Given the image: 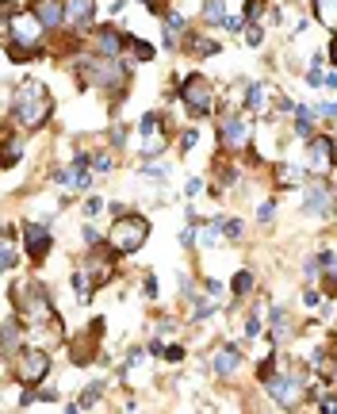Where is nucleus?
<instances>
[{
	"mask_svg": "<svg viewBox=\"0 0 337 414\" xmlns=\"http://www.w3.org/2000/svg\"><path fill=\"white\" fill-rule=\"evenodd\" d=\"M307 161L310 169H318V173H330V169L337 165V142L333 134H315L307 142Z\"/></svg>",
	"mask_w": 337,
	"mask_h": 414,
	"instance_id": "nucleus-13",
	"label": "nucleus"
},
{
	"mask_svg": "<svg viewBox=\"0 0 337 414\" xmlns=\"http://www.w3.org/2000/svg\"><path fill=\"white\" fill-rule=\"evenodd\" d=\"M211 368H215V376H234L242 368V345H219L211 357Z\"/></svg>",
	"mask_w": 337,
	"mask_h": 414,
	"instance_id": "nucleus-17",
	"label": "nucleus"
},
{
	"mask_svg": "<svg viewBox=\"0 0 337 414\" xmlns=\"http://www.w3.org/2000/svg\"><path fill=\"white\" fill-rule=\"evenodd\" d=\"M273 376H276V357H265V361L257 364V380H261V384H268Z\"/></svg>",
	"mask_w": 337,
	"mask_h": 414,
	"instance_id": "nucleus-30",
	"label": "nucleus"
},
{
	"mask_svg": "<svg viewBox=\"0 0 337 414\" xmlns=\"http://www.w3.org/2000/svg\"><path fill=\"white\" fill-rule=\"evenodd\" d=\"M318 116H330V119H337V104H318Z\"/></svg>",
	"mask_w": 337,
	"mask_h": 414,
	"instance_id": "nucleus-42",
	"label": "nucleus"
},
{
	"mask_svg": "<svg viewBox=\"0 0 337 414\" xmlns=\"http://www.w3.org/2000/svg\"><path fill=\"white\" fill-rule=\"evenodd\" d=\"M180 100H184L188 116H195V119L211 116V108H215V85H211V77L188 73V77L180 81Z\"/></svg>",
	"mask_w": 337,
	"mask_h": 414,
	"instance_id": "nucleus-7",
	"label": "nucleus"
},
{
	"mask_svg": "<svg viewBox=\"0 0 337 414\" xmlns=\"http://www.w3.org/2000/svg\"><path fill=\"white\" fill-rule=\"evenodd\" d=\"M50 31L43 27V20H39L35 12H15L4 20V54L8 62H31L43 54V43Z\"/></svg>",
	"mask_w": 337,
	"mask_h": 414,
	"instance_id": "nucleus-2",
	"label": "nucleus"
},
{
	"mask_svg": "<svg viewBox=\"0 0 337 414\" xmlns=\"http://www.w3.org/2000/svg\"><path fill=\"white\" fill-rule=\"evenodd\" d=\"M111 142H115V146H127V127H123V123L111 131Z\"/></svg>",
	"mask_w": 337,
	"mask_h": 414,
	"instance_id": "nucleus-41",
	"label": "nucleus"
},
{
	"mask_svg": "<svg viewBox=\"0 0 337 414\" xmlns=\"http://www.w3.org/2000/svg\"><path fill=\"white\" fill-rule=\"evenodd\" d=\"M100 342H104V319H92V326H85L69 342V361L77 364V368H88V364L100 357Z\"/></svg>",
	"mask_w": 337,
	"mask_h": 414,
	"instance_id": "nucleus-8",
	"label": "nucleus"
},
{
	"mask_svg": "<svg viewBox=\"0 0 337 414\" xmlns=\"http://www.w3.org/2000/svg\"><path fill=\"white\" fill-rule=\"evenodd\" d=\"M337 211V200H333V188L326 181L310 184L307 200H303V215H318V219H333Z\"/></svg>",
	"mask_w": 337,
	"mask_h": 414,
	"instance_id": "nucleus-14",
	"label": "nucleus"
},
{
	"mask_svg": "<svg viewBox=\"0 0 337 414\" xmlns=\"http://www.w3.org/2000/svg\"><path fill=\"white\" fill-rule=\"evenodd\" d=\"M330 380H333V384H337V364H333V376H330Z\"/></svg>",
	"mask_w": 337,
	"mask_h": 414,
	"instance_id": "nucleus-48",
	"label": "nucleus"
},
{
	"mask_svg": "<svg viewBox=\"0 0 337 414\" xmlns=\"http://www.w3.org/2000/svg\"><path fill=\"white\" fill-rule=\"evenodd\" d=\"M273 181L280 184V188H295V184H303V169L287 165V161H280V165L273 169Z\"/></svg>",
	"mask_w": 337,
	"mask_h": 414,
	"instance_id": "nucleus-22",
	"label": "nucleus"
},
{
	"mask_svg": "<svg viewBox=\"0 0 337 414\" xmlns=\"http://www.w3.org/2000/svg\"><path fill=\"white\" fill-rule=\"evenodd\" d=\"M326 85H330V88H337V73H326Z\"/></svg>",
	"mask_w": 337,
	"mask_h": 414,
	"instance_id": "nucleus-47",
	"label": "nucleus"
},
{
	"mask_svg": "<svg viewBox=\"0 0 337 414\" xmlns=\"http://www.w3.org/2000/svg\"><path fill=\"white\" fill-rule=\"evenodd\" d=\"M195 142H200V131H184V134H180V153H188Z\"/></svg>",
	"mask_w": 337,
	"mask_h": 414,
	"instance_id": "nucleus-36",
	"label": "nucleus"
},
{
	"mask_svg": "<svg viewBox=\"0 0 337 414\" xmlns=\"http://www.w3.org/2000/svg\"><path fill=\"white\" fill-rule=\"evenodd\" d=\"M104 204H100V200H96V196H88L85 200V215H96V211H100Z\"/></svg>",
	"mask_w": 337,
	"mask_h": 414,
	"instance_id": "nucleus-43",
	"label": "nucleus"
},
{
	"mask_svg": "<svg viewBox=\"0 0 337 414\" xmlns=\"http://www.w3.org/2000/svg\"><path fill=\"white\" fill-rule=\"evenodd\" d=\"M4 111L20 131H43L54 116V96L43 81L35 77H23L15 88H8L4 96Z\"/></svg>",
	"mask_w": 337,
	"mask_h": 414,
	"instance_id": "nucleus-1",
	"label": "nucleus"
},
{
	"mask_svg": "<svg viewBox=\"0 0 337 414\" xmlns=\"http://www.w3.org/2000/svg\"><path fill=\"white\" fill-rule=\"evenodd\" d=\"M8 299H12L15 315H20V322L27 330H62V319H57L50 296H46V288L39 280L15 284V288L8 291Z\"/></svg>",
	"mask_w": 337,
	"mask_h": 414,
	"instance_id": "nucleus-3",
	"label": "nucleus"
},
{
	"mask_svg": "<svg viewBox=\"0 0 337 414\" xmlns=\"http://www.w3.org/2000/svg\"><path fill=\"white\" fill-rule=\"evenodd\" d=\"M219 226H223V238H230V242H242V234H245L242 219H219Z\"/></svg>",
	"mask_w": 337,
	"mask_h": 414,
	"instance_id": "nucleus-28",
	"label": "nucleus"
},
{
	"mask_svg": "<svg viewBox=\"0 0 337 414\" xmlns=\"http://www.w3.org/2000/svg\"><path fill=\"white\" fill-rule=\"evenodd\" d=\"M77 81L85 88H104V92H115V88H127L130 69L123 58H104V54H88V58L77 62Z\"/></svg>",
	"mask_w": 337,
	"mask_h": 414,
	"instance_id": "nucleus-4",
	"label": "nucleus"
},
{
	"mask_svg": "<svg viewBox=\"0 0 337 414\" xmlns=\"http://www.w3.org/2000/svg\"><path fill=\"white\" fill-rule=\"evenodd\" d=\"M245 43H249V46H261V43H265V31H261L257 23H245Z\"/></svg>",
	"mask_w": 337,
	"mask_h": 414,
	"instance_id": "nucleus-34",
	"label": "nucleus"
},
{
	"mask_svg": "<svg viewBox=\"0 0 337 414\" xmlns=\"http://www.w3.org/2000/svg\"><path fill=\"white\" fill-rule=\"evenodd\" d=\"M219 150L223 153H245L249 150V123L242 116H226L219 123Z\"/></svg>",
	"mask_w": 337,
	"mask_h": 414,
	"instance_id": "nucleus-9",
	"label": "nucleus"
},
{
	"mask_svg": "<svg viewBox=\"0 0 337 414\" xmlns=\"http://www.w3.org/2000/svg\"><path fill=\"white\" fill-rule=\"evenodd\" d=\"M230 291H234V299H249L253 296V272L238 269L234 280H230Z\"/></svg>",
	"mask_w": 337,
	"mask_h": 414,
	"instance_id": "nucleus-23",
	"label": "nucleus"
},
{
	"mask_svg": "<svg viewBox=\"0 0 337 414\" xmlns=\"http://www.w3.org/2000/svg\"><path fill=\"white\" fill-rule=\"evenodd\" d=\"M20 158H23V146L15 142L12 131H4V169H15V165H20Z\"/></svg>",
	"mask_w": 337,
	"mask_h": 414,
	"instance_id": "nucleus-25",
	"label": "nucleus"
},
{
	"mask_svg": "<svg viewBox=\"0 0 337 414\" xmlns=\"http://www.w3.org/2000/svg\"><path fill=\"white\" fill-rule=\"evenodd\" d=\"M161 357H165V361H169V364L184 361V345H165V353H161Z\"/></svg>",
	"mask_w": 337,
	"mask_h": 414,
	"instance_id": "nucleus-37",
	"label": "nucleus"
},
{
	"mask_svg": "<svg viewBox=\"0 0 337 414\" xmlns=\"http://www.w3.org/2000/svg\"><path fill=\"white\" fill-rule=\"evenodd\" d=\"M203 291H207V296H219V291H223V284H219V280H203Z\"/></svg>",
	"mask_w": 337,
	"mask_h": 414,
	"instance_id": "nucleus-44",
	"label": "nucleus"
},
{
	"mask_svg": "<svg viewBox=\"0 0 337 414\" xmlns=\"http://www.w3.org/2000/svg\"><path fill=\"white\" fill-rule=\"evenodd\" d=\"M100 392H104V384H100V380H96V384H92V387H88V392H85V395H81V399H77V403H81V407H85V410H88V407H92V403H96V399H100Z\"/></svg>",
	"mask_w": 337,
	"mask_h": 414,
	"instance_id": "nucleus-33",
	"label": "nucleus"
},
{
	"mask_svg": "<svg viewBox=\"0 0 337 414\" xmlns=\"http://www.w3.org/2000/svg\"><path fill=\"white\" fill-rule=\"evenodd\" d=\"M31 12L43 20L46 31H57V27H69L65 23V0H31Z\"/></svg>",
	"mask_w": 337,
	"mask_h": 414,
	"instance_id": "nucleus-16",
	"label": "nucleus"
},
{
	"mask_svg": "<svg viewBox=\"0 0 337 414\" xmlns=\"http://www.w3.org/2000/svg\"><path fill=\"white\" fill-rule=\"evenodd\" d=\"M54 249V234L46 223H23V254L31 261H46V254Z\"/></svg>",
	"mask_w": 337,
	"mask_h": 414,
	"instance_id": "nucleus-11",
	"label": "nucleus"
},
{
	"mask_svg": "<svg viewBox=\"0 0 337 414\" xmlns=\"http://www.w3.org/2000/svg\"><path fill=\"white\" fill-rule=\"evenodd\" d=\"M295 138H315V123H310V108H299L295 111Z\"/></svg>",
	"mask_w": 337,
	"mask_h": 414,
	"instance_id": "nucleus-27",
	"label": "nucleus"
},
{
	"mask_svg": "<svg viewBox=\"0 0 337 414\" xmlns=\"http://www.w3.org/2000/svg\"><path fill=\"white\" fill-rule=\"evenodd\" d=\"M261 334V315H249V322H245V338H257Z\"/></svg>",
	"mask_w": 337,
	"mask_h": 414,
	"instance_id": "nucleus-39",
	"label": "nucleus"
},
{
	"mask_svg": "<svg viewBox=\"0 0 337 414\" xmlns=\"http://www.w3.org/2000/svg\"><path fill=\"white\" fill-rule=\"evenodd\" d=\"M203 20L223 27L226 23V0H203Z\"/></svg>",
	"mask_w": 337,
	"mask_h": 414,
	"instance_id": "nucleus-24",
	"label": "nucleus"
},
{
	"mask_svg": "<svg viewBox=\"0 0 337 414\" xmlns=\"http://www.w3.org/2000/svg\"><path fill=\"white\" fill-rule=\"evenodd\" d=\"M180 46H184V54H192V58H211V54L223 50V46L215 43V39H203V35H195V31H188Z\"/></svg>",
	"mask_w": 337,
	"mask_h": 414,
	"instance_id": "nucleus-19",
	"label": "nucleus"
},
{
	"mask_svg": "<svg viewBox=\"0 0 337 414\" xmlns=\"http://www.w3.org/2000/svg\"><path fill=\"white\" fill-rule=\"evenodd\" d=\"M130 43H135V35H119V27H96L92 35H88L92 54H104V58H119Z\"/></svg>",
	"mask_w": 337,
	"mask_h": 414,
	"instance_id": "nucleus-12",
	"label": "nucleus"
},
{
	"mask_svg": "<svg viewBox=\"0 0 337 414\" xmlns=\"http://www.w3.org/2000/svg\"><path fill=\"white\" fill-rule=\"evenodd\" d=\"M265 15V0H245V23H257Z\"/></svg>",
	"mask_w": 337,
	"mask_h": 414,
	"instance_id": "nucleus-31",
	"label": "nucleus"
},
{
	"mask_svg": "<svg viewBox=\"0 0 337 414\" xmlns=\"http://www.w3.org/2000/svg\"><path fill=\"white\" fill-rule=\"evenodd\" d=\"M0 261H4V269H8V272L15 269V261H20V254H15V246H12V242H4V257H0Z\"/></svg>",
	"mask_w": 337,
	"mask_h": 414,
	"instance_id": "nucleus-35",
	"label": "nucleus"
},
{
	"mask_svg": "<svg viewBox=\"0 0 337 414\" xmlns=\"http://www.w3.org/2000/svg\"><path fill=\"white\" fill-rule=\"evenodd\" d=\"M330 62H333V66H337V39H333V43H330Z\"/></svg>",
	"mask_w": 337,
	"mask_h": 414,
	"instance_id": "nucleus-46",
	"label": "nucleus"
},
{
	"mask_svg": "<svg viewBox=\"0 0 337 414\" xmlns=\"http://www.w3.org/2000/svg\"><path fill=\"white\" fill-rule=\"evenodd\" d=\"M150 242V219L146 215H135V211H123V215H115L111 223V234H108V246L115 249V257H135L138 249Z\"/></svg>",
	"mask_w": 337,
	"mask_h": 414,
	"instance_id": "nucleus-5",
	"label": "nucleus"
},
{
	"mask_svg": "<svg viewBox=\"0 0 337 414\" xmlns=\"http://www.w3.org/2000/svg\"><path fill=\"white\" fill-rule=\"evenodd\" d=\"M50 353L46 349H39V345H23L20 353L12 357V376L20 380V384H27V387H35V384H43L46 376H50Z\"/></svg>",
	"mask_w": 337,
	"mask_h": 414,
	"instance_id": "nucleus-6",
	"label": "nucleus"
},
{
	"mask_svg": "<svg viewBox=\"0 0 337 414\" xmlns=\"http://www.w3.org/2000/svg\"><path fill=\"white\" fill-rule=\"evenodd\" d=\"M200 192H203V181H188V192H184V196H200Z\"/></svg>",
	"mask_w": 337,
	"mask_h": 414,
	"instance_id": "nucleus-45",
	"label": "nucleus"
},
{
	"mask_svg": "<svg viewBox=\"0 0 337 414\" xmlns=\"http://www.w3.org/2000/svg\"><path fill=\"white\" fill-rule=\"evenodd\" d=\"M96 20V0H65V23L69 27H88Z\"/></svg>",
	"mask_w": 337,
	"mask_h": 414,
	"instance_id": "nucleus-18",
	"label": "nucleus"
},
{
	"mask_svg": "<svg viewBox=\"0 0 337 414\" xmlns=\"http://www.w3.org/2000/svg\"><path fill=\"white\" fill-rule=\"evenodd\" d=\"M20 326H23V322H20V315H4V361L8 364H12V357L15 353H20Z\"/></svg>",
	"mask_w": 337,
	"mask_h": 414,
	"instance_id": "nucleus-20",
	"label": "nucleus"
},
{
	"mask_svg": "<svg viewBox=\"0 0 337 414\" xmlns=\"http://www.w3.org/2000/svg\"><path fill=\"white\" fill-rule=\"evenodd\" d=\"M138 134L146 138V158H158L161 150L169 146V134H165V119L158 116V111H150V116H142V123H138Z\"/></svg>",
	"mask_w": 337,
	"mask_h": 414,
	"instance_id": "nucleus-15",
	"label": "nucleus"
},
{
	"mask_svg": "<svg viewBox=\"0 0 337 414\" xmlns=\"http://www.w3.org/2000/svg\"><path fill=\"white\" fill-rule=\"evenodd\" d=\"M310 8H315V20L322 27L337 31V0H310Z\"/></svg>",
	"mask_w": 337,
	"mask_h": 414,
	"instance_id": "nucleus-21",
	"label": "nucleus"
},
{
	"mask_svg": "<svg viewBox=\"0 0 337 414\" xmlns=\"http://www.w3.org/2000/svg\"><path fill=\"white\" fill-rule=\"evenodd\" d=\"M130 50H135V58H138V62H153V54H158L150 43H142V39H135V43H130Z\"/></svg>",
	"mask_w": 337,
	"mask_h": 414,
	"instance_id": "nucleus-29",
	"label": "nucleus"
},
{
	"mask_svg": "<svg viewBox=\"0 0 337 414\" xmlns=\"http://www.w3.org/2000/svg\"><path fill=\"white\" fill-rule=\"evenodd\" d=\"M142 296H150V299L158 296V276H153V272H150V276H146V280H142Z\"/></svg>",
	"mask_w": 337,
	"mask_h": 414,
	"instance_id": "nucleus-38",
	"label": "nucleus"
},
{
	"mask_svg": "<svg viewBox=\"0 0 337 414\" xmlns=\"http://www.w3.org/2000/svg\"><path fill=\"white\" fill-rule=\"evenodd\" d=\"M273 219H276V200H265L261 211H257V223L261 226H273Z\"/></svg>",
	"mask_w": 337,
	"mask_h": 414,
	"instance_id": "nucleus-32",
	"label": "nucleus"
},
{
	"mask_svg": "<svg viewBox=\"0 0 337 414\" xmlns=\"http://www.w3.org/2000/svg\"><path fill=\"white\" fill-rule=\"evenodd\" d=\"M265 96H268V85H261V81H257V85H249V88H245V108H249V111H265Z\"/></svg>",
	"mask_w": 337,
	"mask_h": 414,
	"instance_id": "nucleus-26",
	"label": "nucleus"
},
{
	"mask_svg": "<svg viewBox=\"0 0 337 414\" xmlns=\"http://www.w3.org/2000/svg\"><path fill=\"white\" fill-rule=\"evenodd\" d=\"M92 165H96V173H108V169H111V153H100Z\"/></svg>",
	"mask_w": 337,
	"mask_h": 414,
	"instance_id": "nucleus-40",
	"label": "nucleus"
},
{
	"mask_svg": "<svg viewBox=\"0 0 337 414\" xmlns=\"http://www.w3.org/2000/svg\"><path fill=\"white\" fill-rule=\"evenodd\" d=\"M303 384H307V376H299V372H276L273 380H268V395H273V403H280V407H295L303 395Z\"/></svg>",
	"mask_w": 337,
	"mask_h": 414,
	"instance_id": "nucleus-10",
	"label": "nucleus"
}]
</instances>
